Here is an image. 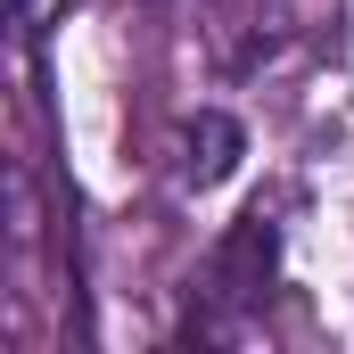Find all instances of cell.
I'll return each mask as SVG.
<instances>
[{"label":"cell","instance_id":"6da1fadb","mask_svg":"<svg viewBox=\"0 0 354 354\" xmlns=\"http://www.w3.org/2000/svg\"><path fill=\"white\" fill-rule=\"evenodd\" d=\"M272 264H280V223H272L264 206H248V214L223 231V248H214V264H206V288H214L223 305H256Z\"/></svg>","mask_w":354,"mask_h":354},{"label":"cell","instance_id":"7a4b0ae2","mask_svg":"<svg viewBox=\"0 0 354 354\" xmlns=\"http://www.w3.org/2000/svg\"><path fill=\"white\" fill-rule=\"evenodd\" d=\"M239 149H248V132L231 124V115H189L181 124V181L189 189H214V181H231V165H239Z\"/></svg>","mask_w":354,"mask_h":354}]
</instances>
